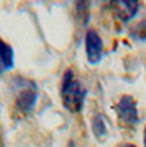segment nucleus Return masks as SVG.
Wrapping results in <instances>:
<instances>
[{"mask_svg":"<svg viewBox=\"0 0 146 147\" xmlns=\"http://www.w3.org/2000/svg\"><path fill=\"white\" fill-rule=\"evenodd\" d=\"M85 95L87 92L82 87V84L74 77V72L66 70L63 75V84H61V100L64 108L71 113H79L84 106Z\"/></svg>","mask_w":146,"mask_h":147,"instance_id":"1","label":"nucleus"},{"mask_svg":"<svg viewBox=\"0 0 146 147\" xmlns=\"http://www.w3.org/2000/svg\"><path fill=\"white\" fill-rule=\"evenodd\" d=\"M13 92H15L16 108L21 113H30L38 100V85L30 79H13Z\"/></svg>","mask_w":146,"mask_h":147,"instance_id":"2","label":"nucleus"},{"mask_svg":"<svg viewBox=\"0 0 146 147\" xmlns=\"http://www.w3.org/2000/svg\"><path fill=\"white\" fill-rule=\"evenodd\" d=\"M85 54L87 61L94 65H97L104 57V41L95 30H89L85 33Z\"/></svg>","mask_w":146,"mask_h":147,"instance_id":"3","label":"nucleus"},{"mask_svg":"<svg viewBox=\"0 0 146 147\" xmlns=\"http://www.w3.org/2000/svg\"><path fill=\"white\" fill-rule=\"evenodd\" d=\"M115 110H117V115L120 118L121 123H125L128 126H135L138 124V108H136V103L135 100L125 95V96H121L117 106H115Z\"/></svg>","mask_w":146,"mask_h":147,"instance_id":"4","label":"nucleus"},{"mask_svg":"<svg viewBox=\"0 0 146 147\" xmlns=\"http://www.w3.org/2000/svg\"><path fill=\"white\" fill-rule=\"evenodd\" d=\"M112 7L121 21H130L138 13L140 3L136 0H120V2H112Z\"/></svg>","mask_w":146,"mask_h":147,"instance_id":"5","label":"nucleus"},{"mask_svg":"<svg viewBox=\"0 0 146 147\" xmlns=\"http://www.w3.org/2000/svg\"><path fill=\"white\" fill-rule=\"evenodd\" d=\"M13 67V49L3 39H0V72Z\"/></svg>","mask_w":146,"mask_h":147,"instance_id":"6","label":"nucleus"},{"mask_svg":"<svg viewBox=\"0 0 146 147\" xmlns=\"http://www.w3.org/2000/svg\"><path fill=\"white\" fill-rule=\"evenodd\" d=\"M92 132L97 139H104L107 137V123H105V116L97 113L92 119Z\"/></svg>","mask_w":146,"mask_h":147,"instance_id":"7","label":"nucleus"},{"mask_svg":"<svg viewBox=\"0 0 146 147\" xmlns=\"http://www.w3.org/2000/svg\"><path fill=\"white\" fill-rule=\"evenodd\" d=\"M130 36L136 41H146V20L136 23L135 26H131Z\"/></svg>","mask_w":146,"mask_h":147,"instance_id":"8","label":"nucleus"},{"mask_svg":"<svg viewBox=\"0 0 146 147\" xmlns=\"http://www.w3.org/2000/svg\"><path fill=\"white\" fill-rule=\"evenodd\" d=\"M145 147H146V126H145Z\"/></svg>","mask_w":146,"mask_h":147,"instance_id":"9","label":"nucleus"},{"mask_svg":"<svg viewBox=\"0 0 146 147\" xmlns=\"http://www.w3.org/2000/svg\"><path fill=\"white\" fill-rule=\"evenodd\" d=\"M125 147H136V146H133V144H128V146H125Z\"/></svg>","mask_w":146,"mask_h":147,"instance_id":"10","label":"nucleus"}]
</instances>
